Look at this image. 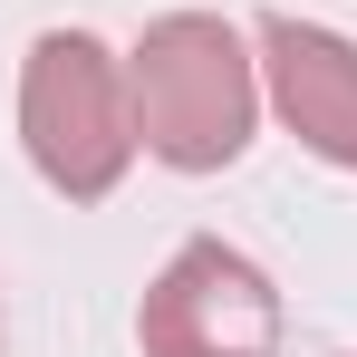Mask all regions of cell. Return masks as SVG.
Masks as SVG:
<instances>
[{"instance_id":"obj_3","label":"cell","mask_w":357,"mask_h":357,"mask_svg":"<svg viewBox=\"0 0 357 357\" xmlns=\"http://www.w3.org/2000/svg\"><path fill=\"white\" fill-rule=\"evenodd\" d=\"M135 348L145 357H280V290L251 251L193 232L165 251V271L135 299Z\"/></svg>"},{"instance_id":"obj_1","label":"cell","mask_w":357,"mask_h":357,"mask_svg":"<svg viewBox=\"0 0 357 357\" xmlns=\"http://www.w3.org/2000/svg\"><path fill=\"white\" fill-rule=\"evenodd\" d=\"M135 135L165 174H222L261 126V49L222 10H165L126 49Z\"/></svg>"},{"instance_id":"obj_2","label":"cell","mask_w":357,"mask_h":357,"mask_svg":"<svg viewBox=\"0 0 357 357\" xmlns=\"http://www.w3.org/2000/svg\"><path fill=\"white\" fill-rule=\"evenodd\" d=\"M20 155L68 203H107L126 183V165L145 155L135 77L97 29H39L29 39V59H20Z\"/></svg>"},{"instance_id":"obj_4","label":"cell","mask_w":357,"mask_h":357,"mask_svg":"<svg viewBox=\"0 0 357 357\" xmlns=\"http://www.w3.org/2000/svg\"><path fill=\"white\" fill-rule=\"evenodd\" d=\"M251 49H261V97L280 107V126L319 165L357 174V39L299 20V10H261Z\"/></svg>"}]
</instances>
